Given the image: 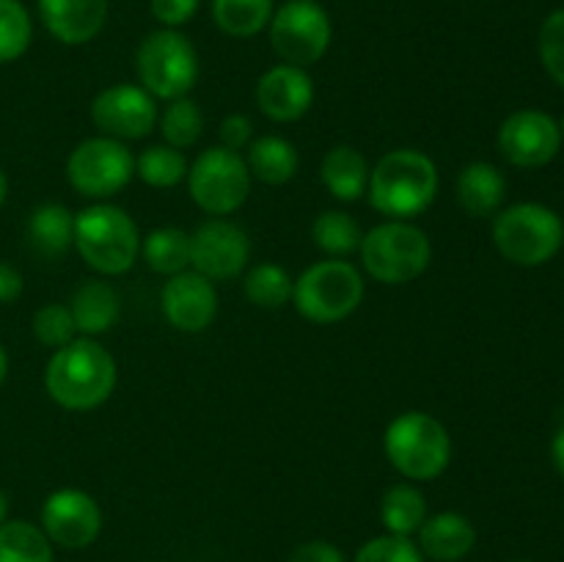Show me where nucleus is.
<instances>
[{
  "label": "nucleus",
  "instance_id": "1",
  "mask_svg": "<svg viewBox=\"0 0 564 562\" xmlns=\"http://www.w3.org/2000/svg\"><path fill=\"white\" fill-rule=\"evenodd\" d=\"M116 361L94 336H75L58 347L44 369V389L66 411H94L113 395Z\"/></svg>",
  "mask_w": 564,
  "mask_h": 562
},
{
  "label": "nucleus",
  "instance_id": "2",
  "mask_svg": "<svg viewBox=\"0 0 564 562\" xmlns=\"http://www.w3.org/2000/svg\"><path fill=\"white\" fill-rule=\"evenodd\" d=\"M367 196L389 220H413L438 196V165L419 149H391L369 171Z\"/></svg>",
  "mask_w": 564,
  "mask_h": 562
},
{
  "label": "nucleus",
  "instance_id": "3",
  "mask_svg": "<svg viewBox=\"0 0 564 562\" xmlns=\"http://www.w3.org/2000/svg\"><path fill=\"white\" fill-rule=\"evenodd\" d=\"M75 248L97 273L121 275L141 257V231L127 209L97 202L75 213Z\"/></svg>",
  "mask_w": 564,
  "mask_h": 562
},
{
  "label": "nucleus",
  "instance_id": "4",
  "mask_svg": "<svg viewBox=\"0 0 564 562\" xmlns=\"http://www.w3.org/2000/svg\"><path fill=\"white\" fill-rule=\"evenodd\" d=\"M383 452L391 466L411 483L438 479L452 463V435L427 411H405L389 422Z\"/></svg>",
  "mask_w": 564,
  "mask_h": 562
},
{
  "label": "nucleus",
  "instance_id": "5",
  "mask_svg": "<svg viewBox=\"0 0 564 562\" xmlns=\"http://www.w3.org/2000/svg\"><path fill=\"white\" fill-rule=\"evenodd\" d=\"M364 275L347 259H323L303 270L292 287V306L303 320L334 325L350 317L364 301Z\"/></svg>",
  "mask_w": 564,
  "mask_h": 562
},
{
  "label": "nucleus",
  "instance_id": "6",
  "mask_svg": "<svg viewBox=\"0 0 564 562\" xmlns=\"http://www.w3.org/2000/svg\"><path fill=\"white\" fill-rule=\"evenodd\" d=\"M358 257L364 270L380 284H408L430 268L433 242L413 220H386L364 231Z\"/></svg>",
  "mask_w": 564,
  "mask_h": 562
},
{
  "label": "nucleus",
  "instance_id": "7",
  "mask_svg": "<svg viewBox=\"0 0 564 562\" xmlns=\"http://www.w3.org/2000/svg\"><path fill=\"white\" fill-rule=\"evenodd\" d=\"M494 242L507 262L521 264V268H540L560 253L564 224L545 204H512L494 215Z\"/></svg>",
  "mask_w": 564,
  "mask_h": 562
},
{
  "label": "nucleus",
  "instance_id": "8",
  "mask_svg": "<svg viewBox=\"0 0 564 562\" xmlns=\"http://www.w3.org/2000/svg\"><path fill=\"white\" fill-rule=\"evenodd\" d=\"M135 72L141 88L154 99H180L193 91L198 80V53L191 39L174 28H160L143 36L135 53Z\"/></svg>",
  "mask_w": 564,
  "mask_h": 562
},
{
  "label": "nucleus",
  "instance_id": "9",
  "mask_svg": "<svg viewBox=\"0 0 564 562\" xmlns=\"http://www.w3.org/2000/svg\"><path fill=\"white\" fill-rule=\"evenodd\" d=\"M185 180L193 204L213 218H224L246 204L253 176L240 152L209 147L193 160Z\"/></svg>",
  "mask_w": 564,
  "mask_h": 562
},
{
  "label": "nucleus",
  "instance_id": "10",
  "mask_svg": "<svg viewBox=\"0 0 564 562\" xmlns=\"http://www.w3.org/2000/svg\"><path fill=\"white\" fill-rule=\"evenodd\" d=\"M268 31L281 64L301 66V69L317 64L328 53L334 39L328 11L314 0H286L281 9L273 11Z\"/></svg>",
  "mask_w": 564,
  "mask_h": 562
},
{
  "label": "nucleus",
  "instance_id": "11",
  "mask_svg": "<svg viewBox=\"0 0 564 562\" xmlns=\"http://www.w3.org/2000/svg\"><path fill=\"white\" fill-rule=\"evenodd\" d=\"M135 176V158L124 141L116 138H86L72 149L66 160V180L80 196L105 202L130 185Z\"/></svg>",
  "mask_w": 564,
  "mask_h": 562
},
{
  "label": "nucleus",
  "instance_id": "12",
  "mask_svg": "<svg viewBox=\"0 0 564 562\" xmlns=\"http://www.w3.org/2000/svg\"><path fill=\"white\" fill-rule=\"evenodd\" d=\"M158 99L141 86L116 83L102 88L91 102V121L105 138L138 141L158 127Z\"/></svg>",
  "mask_w": 564,
  "mask_h": 562
},
{
  "label": "nucleus",
  "instance_id": "13",
  "mask_svg": "<svg viewBox=\"0 0 564 562\" xmlns=\"http://www.w3.org/2000/svg\"><path fill=\"white\" fill-rule=\"evenodd\" d=\"M251 259V237L226 218L204 220L191 235V264L204 279L231 281L246 273Z\"/></svg>",
  "mask_w": 564,
  "mask_h": 562
},
{
  "label": "nucleus",
  "instance_id": "14",
  "mask_svg": "<svg viewBox=\"0 0 564 562\" xmlns=\"http://www.w3.org/2000/svg\"><path fill=\"white\" fill-rule=\"evenodd\" d=\"M42 532L66 551L88 549L102 532V507L80 488H58L42 505Z\"/></svg>",
  "mask_w": 564,
  "mask_h": 562
},
{
  "label": "nucleus",
  "instance_id": "15",
  "mask_svg": "<svg viewBox=\"0 0 564 562\" xmlns=\"http://www.w3.org/2000/svg\"><path fill=\"white\" fill-rule=\"evenodd\" d=\"M560 125L543 110H518L499 127V152L518 169H540L560 154Z\"/></svg>",
  "mask_w": 564,
  "mask_h": 562
},
{
  "label": "nucleus",
  "instance_id": "16",
  "mask_svg": "<svg viewBox=\"0 0 564 562\" xmlns=\"http://www.w3.org/2000/svg\"><path fill=\"white\" fill-rule=\"evenodd\" d=\"M160 309L171 328L182 334H202L218 317V292L209 279L196 270L171 275L160 292Z\"/></svg>",
  "mask_w": 564,
  "mask_h": 562
},
{
  "label": "nucleus",
  "instance_id": "17",
  "mask_svg": "<svg viewBox=\"0 0 564 562\" xmlns=\"http://www.w3.org/2000/svg\"><path fill=\"white\" fill-rule=\"evenodd\" d=\"M257 105L270 121H279V125L303 119L314 105L312 75L292 64L273 66L259 77Z\"/></svg>",
  "mask_w": 564,
  "mask_h": 562
},
{
  "label": "nucleus",
  "instance_id": "18",
  "mask_svg": "<svg viewBox=\"0 0 564 562\" xmlns=\"http://www.w3.org/2000/svg\"><path fill=\"white\" fill-rule=\"evenodd\" d=\"M108 0H39L42 25L61 44H88L108 22Z\"/></svg>",
  "mask_w": 564,
  "mask_h": 562
},
{
  "label": "nucleus",
  "instance_id": "19",
  "mask_svg": "<svg viewBox=\"0 0 564 562\" xmlns=\"http://www.w3.org/2000/svg\"><path fill=\"white\" fill-rule=\"evenodd\" d=\"M416 534L419 551L424 554V560L433 562H460L477 545V527L471 523V518L455 510L427 516Z\"/></svg>",
  "mask_w": 564,
  "mask_h": 562
},
{
  "label": "nucleus",
  "instance_id": "20",
  "mask_svg": "<svg viewBox=\"0 0 564 562\" xmlns=\"http://www.w3.org/2000/svg\"><path fill=\"white\" fill-rule=\"evenodd\" d=\"M455 196L471 218H494L507 196V180L488 160H474L457 174Z\"/></svg>",
  "mask_w": 564,
  "mask_h": 562
},
{
  "label": "nucleus",
  "instance_id": "21",
  "mask_svg": "<svg viewBox=\"0 0 564 562\" xmlns=\"http://www.w3.org/2000/svg\"><path fill=\"white\" fill-rule=\"evenodd\" d=\"M72 320H75L77 334L99 336L108 334L121 314V298L113 284L105 279H86L75 290L69 303Z\"/></svg>",
  "mask_w": 564,
  "mask_h": 562
},
{
  "label": "nucleus",
  "instance_id": "22",
  "mask_svg": "<svg viewBox=\"0 0 564 562\" xmlns=\"http://www.w3.org/2000/svg\"><path fill=\"white\" fill-rule=\"evenodd\" d=\"M369 171L372 169H369L367 158L356 147L339 143V147L325 152L323 165H319V180L336 202L352 204L367 196Z\"/></svg>",
  "mask_w": 564,
  "mask_h": 562
},
{
  "label": "nucleus",
  "instance_id": "23",
  "mask_svg": "<svg viewBox=\"0 0 564 562\" xmlns=\"http://www.w3.org/2000/svg\"><path fill=\"white\" fill-rule=\"evenodd\" d=\"M246 165L264 185H286L301 169V152L284 136H259L248 143Z\"/></svg>",
  "mask_w": 564,
  "mask_h": 562
},
{
  "label": "nucleus",
  "instance_id": "24",
  "mask_svg": "<svg viewBox=\"0 0 564 562\" xmlns=\"http://www.w3.org/2000/svg\"><path fill=\"white\" fill-rule=\"evenodd\" d=\"M28 240L42 257H64L75 246V213L58 202L39 204L28 218Z\"/></svg>",
  "mask_w": 564,
  "mask_h": 562
},
{
  "label": "nucleus",
  "instance_id": "25",
  "mask_svg": "<svg viewBox=\"0 0 564 562\" xmlns=\"http://www.w3.org/2000/svg\"><path fill=\"white\" fill-rule=\"evenodd\" d=\"M427 521V499L413 483H397L380 499V523L389 534L413 538Z\"/></svg>",
  "mask_w": 564,
  "mask_h": 562
},
{
  "label": "nucleus",
  "instance_id": "26",
  "mask_svg": "<svg viewBox=\"0 0 564 562\" xmlns=\"http://www.w3.org/2000/svg\"><path fill=\"white\" fill-rule=\"evenodd\" d=\"M141 259L160 275L185 273L191 268V231L180 226H158L141 237Z\"/></svg>",
  "mask_w": 564,
  "mask_h": 562
},
{
  "label": "nucleus",
  "instance_id": "27",
  "mask_svg": "<svg viewBox=\"0 0 564 562\" xmlns=\"http://www.w3.org/2000/svg\"><path fill=\"white\" fill-rule=\"evenodd\" d=\"M273 0H213V20L226 36L251 39L273 20Z\"/></svg>",
  "mask_w": 564,
  "mask_h": 562
},
{
  "label": "nucleus",
  "instance_id": "28",
  "mask_svg": "<svg viewBox=\"0 0 564 562\" xmlns=\"http://www.w3.org/2000/svg\"><path fill=\"white\" fill-rule=\"evenodd\" d=\"M312 240L328 257L341 259L350 257L361 248L364 229L358 226V220L352 215L341 213V209H325L314 218L312 224Z\"/></svg>",
  "mask_w": 564,
  "mask_h": 562
},
{
  "label": "nucleus",
  "instance_id": "29",
  "mask_svg": "<svg viewBox=\"0 0 564 562\" xmlns=\"http://www.w3.org/2000/svg\"><path fill=\"white\" fill-rule=\"evenodd\" d=\"M0 562H53V543L31 521L0 523Z\"/></svg>",
  "mask_w": 564,
  "mask_h": 562
},
{
  "label": "nucleus",
  "instance_id": "30",
  "mask_svg": "<svg viewBox=\"0 0 564 562\" xmlns=\"http://www.w3.org/2000/svg\"><path fill=\"white\" fill-rule=\"evenodd\" d=\"M187 169L191 163H187L185 152L169 147V143H152L135 158V176L143 185L158 187V191L180 185L187 176Z\"/></svg>",
  "mask_w": 564,
  "mask_h": 562
},
{
  "label": "nucleus",
  "instance_id": "31",
  "mask_svg": "<svg viewBox=\"0 0 564 562\" xmlns=\"http://www.w3.org/2000/svg\"><path fill=\"white\" fill-rule=\"evenodd\" d=\"M295 279L275 262H259L242 279V292L259 309H281L292 303Z\"/></svg>",
  "mask_w": 564,
  "mask_h": 562
},
{
  "label": "nucleus",
  "instance_id": "32",
  "mask_svg": "<svg viewBox=\"0 0 564 562\" xmlns=\"http://www.w3.org/2000/svg\"><path fill=\"white\" fill-rule=\"evenodd\" d=\"M158 127L169 147L191 149L204 132V114L193 99H171L163 108V114L158 116Z\"/></svg>",
  "mask_w": 564,
  "mask_h": 562
},
{
  "label": "nucleus",
  "instance_id": "33",
  "mask_svg": "<svg viewBox=\"0 0 564 562\" xmlns=\"http://www.w3.org/2000/svg\"><path fill=\"white\" fill-rule=\"evenodd\" d=\"M33 22L20 0H0V64L22 58L31 47Z\"/></svg>",
  "mask_w": 564,
  "mask_h": 562
},
{
  "label": "nucleus",
  "instance_id": "34",
  "mask_svg": "<svg viewBox=\"0 0 564 562\" xmlns=\"http://www.w3.org/2000/svg\"><path fill=\"white\" fill-rule=\"evenodd\" d=\"M33 334H36V339L42 342V345L53 347V350L69 345L77 336L69 306H64V303H47V306L39 309V312L33 314Z\"/></svg>",
  "mask_w": 564,
  "mask_h": 562
},
{
  "label": "nucleus",
  "instance_id": "35",
  "mask_svg": "<svg viewBox=\"0 0 564 562\" xmlns=\"http://www.w3.org/2000/svg\"><path fill=\"white\" fill-rule=\"evenodd\" d=\"M352 562H427L413 538H400V534H378V538L367 540L358 549Z\"/></svg>",
  "mask_w": 564,
  "mask_h": 562
},
{
  "label": "nucleus",
  "instance_id": "36",
  "mask_svg": "<svg viewBox=\"0 0 564 562\" xmlns=\"http://www.w3.org/2000/svg\"><path fill=\"white\" fill-rule=\"evenodd\" d=\"M538 50L545 72L564 88V9H556L543 22L538 36Z\"/></svg>",
  "mask_w": 564,
  "mask_h": 562
},
{
  "label": "nucleus",
  "instance_id": "37",
  "mask_svg": "<svg viewBox=\"0 0 564 562\" xmlns=\"http://www.w3.org/2000/svg\"><path fill=\"white\" fill-rule=\"evenodd\" d=\"M198 3L202 0H149V11L163 28L180 31L182 25H187L196 17Z\"/></svg>",
  "mask_w": 564,
  "mask_h": 562
},
{
  "label": "nucleus",
  "instance_id": "38",
  "mask_svg": "<svg viewBox=\"0 0 564 562\" xmlns=\"http://www.w3.org/2000/svg\"><path fill=\"white\" fill-rule=\"evenodd\" d=\"M253 141V121L246 114H229L220 121V147L240 152Z\"/></svg>",
  "mask_w": 564,
  "mask_h": 562
},
{
  "label": "nucleus",
  "instance_id": "39",
  "mask_svg": "<svg viewBox=\"0 0 564 562\" xmlns=\"http://www.w3.org/2000/svg\"><path fill=\"white\" fill-rule=\"evenodd\" d=\"M286 562H347L341 554L339 545H334L330 540H306V543L295 545V551L290 554Z\"/></svg>",
  "mask_w": 564,
  "mask_h": 562
},
{
  "label": "nucleus",
  "instance_id": "40",
  "mask_svg": "<svg viewBox=\"0 0 564 562\" xmlns=\"http://www.w3.org/2000/svg\"><path fill=\"white\" fill-rule=\"evenodd\" d=\"M22 295V275L11 264L0 262V303H11Z\"/></svg>",
  "mask_w": 564,
  "mask_h": 562
},
{
  "label": "nucleus",
  "instance_id": "41",
  "mask_svg": "<svg viewBox=\"0 0 564 562\" xmlns=\"http://www.w3.org/2000/svg\"><path fill=\"white\" fill-rule=\"evenodd\" d=\"M551 457H554V466L556 472L564 477V424H560V430H556L554 441H551Z\"/></svg>",
  "mask_w": 564,
  "mask_h": 562
},
{
  "label": "nucleus",
  "instance_id": "42",
  "mask_svg": "<svg viewBox=\"0 0 564 562\" xmlns=\"http://www.w3.org/2000/svg\"><path fill=\"white\" fill-rule=\"evenodd\" d=\"M6 375H9V356H6V347L0 345V386H3Z\"/></svg>",
  "mask_w": 564,
  "mask_h": 562
},
{
  "label": "nucleus",
  "instance_id": "43",
  "mask_svg": "<svg viewBox=\"0 0 564 562\" xmlns=\"http://www.w3.org/2000/svg\"><path fill=\"white\" fill-rule=\"evenodd\" d=\"M6 196H9V180H6V174L0 171V207H3Z\"/></svg>",
  "mask_w": 564,
  "mask_h": 562
},
{
  "label": "nucleus",
  "instance_id": "44",
  "mask_svg": "<svg viewBox=\"0 0 564 562\" xmlns=\"http://www.w3.org/2000/svg\"><path fill=\"white\" fill-rule=\"evenodd\" d=\"M6 516H9V499H6V494L0 490V523L6 521Z\"/></svg>",
  "mask_w": 564,
  "mask_h": 562
},
{
  "label": "nucleus",
  "instance_id": "45",
  "mask_svg": "<svg viewBox=\"0 0 564 562\" xmlns=\"http://www.w3.org/2000/svg\"><path fill=\"white\" fill-rule=\"evenodd\" d=\"M560 132H562V138H564V116H562V121H560Z\"/></svg>",
  "mask_w": 564,
  "mask_h": 562
},
{
  "label": "nucleus",
  "instance_id": "46",
  "mask_svg": "<svg viewBox=\"0 0 564 562\" xmlns=\"http://www.w3.org/2000/svg\"><path fill=\"white\" fill-rule=\"evenodd\" d=\"M512 562H532V560H512Z\"/></svg>",
  "mask_w": 564,
  "mask_h": 562
}]
</instances>
